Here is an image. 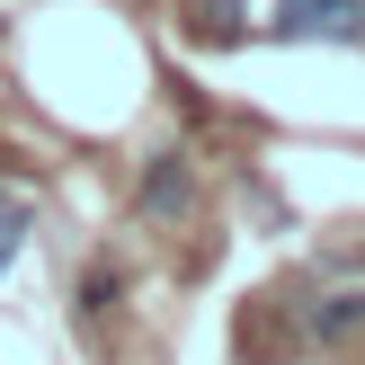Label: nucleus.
<instances>
[{
	"instance_id": "4",
	"label": "nucleus",
	"mask_w": 365,
	"mask_h": 365,
	"mask_svg": "<svg viewBox=\"0 0 365 365\" xmlns=\"http://www.w3.org/2000/svg\"><path fill=\"white\" fill-rule=\"evenodd\" d=\"M27 232H36V214L18 205L9 187H0V277H9V259H18V250H27Z\"/></svg>"
},
{
	"instance_id": "5",
	"label": "nucleus",
	"mask_w": 365,
	"mask_h": 365,
	"mask_svg": "<svg viewBox=\"0 0 365 365\" xmlns=\"http://www.w3.org/2000/svg\"><path fill=\"white\" fill-rule=\"evenodd\" d=\"M116 294H125V277H116V267H89V277H81V312H107Z\"/></svg>"
},
{
	"instance_id": "2",
	"label": "nucleus",
	"mask_w": 365,
	"mask_h": 365,
	"mask_svg": "<svg viewBox=\"0 0 365 365\" xmlns=\"http://www.w3.org/2000/svg\"><path fill=\"white\" fill-rule=\"evenodd\" d=\"M178 205H187V160L160 152L152 170H143V214H178Z\"/></svg>"
},
{
	"instance_id": "3",
	"label": "nucleus",
	"mask_w": 365,
	"mask_h": 365,
	"mask_svg": "<svg viewBox=\"0 0 365 365\" xmlns=\"http://www.w3.org/2000/svg\"><path fill=\"white\" fill-rule=\"evenodd\" d=\"M312 330H321V339H356V330H365V294H339V303H312Z\"/></svg>"
},
{
	"instance_id": "1",
	"label": "nucleus",
	"mask_w": 365,
	"mask_h": 365,
	"mask_svg": "<svg viewBox=\"0 0 365 365\" xmlns=\"http://www.w3.org/2000/svg\"><path fill=\"white\" fill-rule=\"evenodd\" d=\"M277 27L294 36V45H312V36L356 45V36H365V0H277Z\"/></svg>"
}]
</instances>
